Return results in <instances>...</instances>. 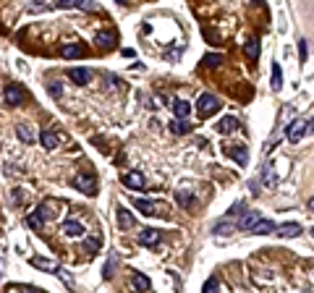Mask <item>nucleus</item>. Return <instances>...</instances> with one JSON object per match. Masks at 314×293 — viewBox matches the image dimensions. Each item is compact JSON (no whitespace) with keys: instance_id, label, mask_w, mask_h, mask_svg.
Returning <instances> with one entry per match:
<instances>
[{"instance_id":"obj_1","label":"nucleus","mask_w":314,"mask_h":293,"mask_svg":"<svg viewBox=\"0 0 314 293\" xmlns=\"http://www.w3.org/2000/svg\"><path fill=\"white\" fill-rule=\"evenodd\" d=\"M29 264L32 267H37V270H45V272H52V275H58V278L66 283V286L71 288V280H68V272L60 267L58 262H50V259H42V256H32L29 259Z\"/></svg>"},{"instance_id":"obj_38","label":"nucleus","mask_w":314,"mask_h":293,"mask_svg":"<svg viewBox=\"0 0 314 293\" xmlns=\"http://www.w3.org/2000/svg\"><path fill=\"white\" fill-rule=\"evenodd\" d=\"M5 291H37L34 286H5Z\"/></svg>"},{"instance_id":"obj_24","label":"nucleus","mask_w":314,"mask_h":293,"mask_svg":"<svg viewBox=\"0 0 314 293\" xmlns=\"http://www.w3.org/2000/svg\"><path fill=\"white\" fill-rule=\"evenodd\" d=\"M189 131H191V126L186 123V118H175V121L170 123V134H175V136H183Z\"/></svg>"},{"instance_id":"obj_20","label":"nucleus","mask_w":314,"mask_h":293,"mask_svg":"<svg viewBox=\"0 0 314 293\" xmlns=\"http://www.w3.org/2000/svg\"><path fill=\"white\" fill-rule=\"evenodd\" d=\"M304 231H301V225L299 223H283L280 228H278V236H283V238H296V236H301Z\"/></svg>"},{"instance_id":"obj_14","label":"nucleus","mask_w":314,"mask_h":293,"mask_svg":"<svg viewBox=\"0 0 314 293\" xmlns=\"http://www.w3.org/2000/svg\"><path fill=\"white\" fill-rule=\"evenodd\" d=\"M275 231H278V225H275L272 220H262V217L252 225V233L254 236H267V233H275Z\"/></svg>"},{"instance_id":"obj_42","label":"nucleus","mask_w":314,"mask_h":293,"mask_svg":"<svg viewBox=\"0 0 314 293\" xmlns=\"http://www.w3.org/2000/svg\"><path fill=\"white\" fill-rule=\"evenodd\" d=\"M307 131L314 134V118H312V121H307Z\"/></svg>"},{"instance_id":"obj_6","label":"nucleus","mask_w":314,"mask_h":293,"mask_svg":"<svg viewBox=\"0 0 314 293\" xmlns=\"http://www.w3.org/2000/svg\"><path fill=\"white\" fill-rule=\"evenodd\" d=\"M225 154L230 160H233L236 165H241V168H246L249 165V149L244 144H233V146H225Z\"/></svg>"},{"instance_id":"obj_30","label":"nucleus","mask_w":314,"mask_h":293,"mask_svg":"<svg viewBox=\"0 0 314 293\" xmlns=\"http://www.w3.org/2000/svg\"><path fill=\"white\" fill-rule=\"evenodd\" d=\"M283 87V71L278 63H272V89H280Z\"/></svg>"},{"instance_id":"obj_29","label":"nucleus","mask_w":314,"mask_h":293,"mask_svg":"<svg viewBox=\"0 0 314 293\" xmlns=\"http://www.w3.org/2000/svg\"><path fill=\"white\" fill-rule=\"evenodd\" d=\"M26 225H29L32 231H42L45 220H42V215H40V212H37V209H34V212H32L29 217H26Z\"/></svg>"},{"instance_id":"obj_7","label":"nucleus","mask_w":314,"mask_h":293,"mask_svg":"<svg viewBox=\"0 0 314 293\" xmlns=\"http://www.w3.org/2000/svg\"><path fill=\"white\" fill-rule=\"evenodd\" d=\"M55 8H79V11H97V5L92 0H55Z\"/></svg>"},{"instance_id":"obj_13","label":"nucleus","mask_w":314,"mask_h":293,"mask_svg":"<svg viewBox=\"0 0 314 293\" xmlns=\"http://www.w3.org/2000/svg\"><path fill=\"white\" fill-rule=\"evenodd\" d=\"M40 142H42V146H45V149H58V144H60L58 134H55L52 128H42V134H40Z\"/></svg>"},{"instance_id":"obj_44","label":"nucleus","mask_w":314,"mask_h":293,"mask_svg":"<svg viewBox=\"0 0 314 293\" xmlns=\"http://www.w3.org/2000/svg\"><path fill=\"white\" fill-rule=\"evenodd\" d=\"M118 3H121V5H128V0H118Z\"/></svg>"},{"instance_id":"obj_16","label":"nucleus","mask_w":314,"mask_h":293,"mask_svg":"<svg viewBox=\"0 0 314 293\" xmlns=\"http://www.w3.org/2000/svg\"><path fill=\"white\" fill-rule=\"evenodd\" d=\"M134 207L139 209L142 215H147V217L157 215V201H152V199H134Z\"/></svg>"},{"instance_id":"obj_43","label":"nucleus","mask_w":314,"mask_h":293,"mask_svg":"<svg viewBox=\"0 0 314 293\" xmlns=\"http://www.w3.org/2000/svg\"><path fill=\"white\" fill-rule=\"evenodd\" d=\"M309 209H312V212H314V199H309Z\"/></svg>"},{"instance_id":"obj_12","label":"nucleus","mask_w":314,"mask_h":293,"mask_svg":"<svg viewBox=\"0 0 314 293\" xmlns=\"http://www.w3.org/2000/svg\"><path fill=\"white\" fill-rule=\"evenodd\" d=\"M60 233L68 236V238H81L84 236V225H81L79 220H66V223L60 225Z\"/></svg>"},{"instance_id":"obj_17","label":"nucleus","mask_w":314,"mask_h":293,"mask_svg":"<svg viewBox=\"0 0 314 293\" xmlns=\"http://www.w3.org/2000/svg\"><path fill=\"white\" fill-rule=\"evenodd\" d=\"M60 55H63V58H84V48H81V45L79 42H68V45H63V48H60Z\"/></svg>"},{"instance_id":"obj_25","label":"nucleus","mask_w":314,"mask_h":293,"mask_svg":"<svg viewBox=\"0 0 314 293\" xmlns=\"http://www.w3.org/2000/svg\"><path fill=\"white\" fill-rule=\"evenodd\" d=\"M37 212L42 215V220H50V217H55L58 212H55V204H52V199H45L40 207H37Z\"/></svg>"},{"instance_id":"obj_39","label":"nucleus","mask_w":314,"mask_h":293,"mask_svg":"<svg viewBox=\"0 0 314 293\" xmlns=\"http://www.w3.org/2000/svg\"><path fill=\"white\" fill-rule=\"evenodd\" d=\"M113 264H115V256H110L107 264H105V278H110V272H113Z\"/></svg>"},{"instance_id":"obj_34","label":"nucleus","mask_w":314,"mask_h":293,"mask_svg":"<svg viewBox=\"0 0 314 293\" xmlns=\"http://www.w3.org/2000/svg\"><path fill=\"white\" fill-rule=\"evenodd\" d=\"M48 92H50V97H55V99H58L60 97V84H58V81H52V84H48Z\"/></svg>"},{"instance_id":"obj_10","label":"nucleus","mask_w":314,"mask_h":293,"mask_svg":"<svg viewBox=\"0 0 314 293\" xmlns=\"http://www.w3.org/2000/svg\"><path fill=\"white\" fill-rule=\"evenodd\" d=\"M260 181H262V186H267V189H275V186H278V173H275V165H272V162H267L264 168H262Z\"/></svg>"},{"instance_id":"obj_22","label":"nucleus","mask_w":314,"mask_h":293,"mask_svg":"<svg viewBox=\"0 0 314 293\" xmlns=\"http://www.w3.org/2000/svg\"><path fill=\"white\" fill-rule=\"evenodd\" d=\"M131 286H134L136 291H150V288H152V280L147 278V275H142V272H134V275H131Z\"/></svg>"},{"instance_id":"obj_18","label":"nucleus","mask_w":314,"mask_h":293,"mask_svg":"<svg viewBox=\"0 0 314 293\" xmlns=\"http://www.w3.org/2000/svg\"><path fill=\"white\" fill-rule=\"evenodd\" d=\"M260 217H262V212H244L241 220L236 223V228H238V231H252V225H254Z\"/></svg>"},{"instance_id":"obj_4","label":"nucleus","mask_w":314,"mask_h":293,"mask_svg":"<svg viewBox=\"0 0 314 293\" xmlns=\"http://www.w3.org/2000/svg\"><path fill=\"white\" fill-rule=\"evenodd\" d=\"M26 99V95H24V89L18 87V84H8L5 89H3V102L8 105V107H16V105H21Z\"/></svg>"},{"instance_id":"obj_36","label":"nucleus","mask_w":314,"mask_h":293,"mask_svg":"<svg viewBox=\"0 0 314 293\" xmlns=\"http://www.w3.org/2000/svg\"><path fill=\"white\" fill-rule=\"evenodd\" d=\"M244 207H246V201H244V199H241V201H236V204L228 209V215H230V217H233V215H238V209H241V212H244Z\"/></svg>"},{"instance_id":"obj_15","label":"nucleus","mask_w":314,"mask_h":293,"mask_svg":"<svg viewBox=\"0 0 314 293\" xmlns=\"http://www.w3.org/2000/svg\"><path fill=\"white\" fill-rule=\"evenodd\" d=\"M236 128H238V121H236V118L233 115H225V118H220V121H217V126H215V131L217 134H233L236 131Z\"/></svg>"},{"instance_id":"obj_31","label":"nucleus","mask_w":314,"mask_h":293,"mask_svg":"<svg viewBox=\"0 0 314 293\" xmlns=\"http://www.w3.org/2000/svg\"><path fill=\"white\" fill-rule=\"evenodd\" d=\"M175 201L181 207H191V191H175Z\"/></svg>"},{"instance_id":"obj_28","label":"nucleus","mask_w":314,"mask_h":293,"mask_svg":"<svg viewBox=\"0 0 314 293\" xmlns=\"http://www.w3.org/2000/svg\"><path fill=\"white\" fill-rule=\"evenodd\" d=\"M244 52H246L249 60H257V55H260V42H257V40H249V42L244 45Z\"/></svg>"},{"instance_id":"obj_45","label":"nucleus","mask_w":314,"mask_h":293,"mask_svg":"<svg viewBox=\"0 0 314 293\" xmlns=\"http://www.w3.org/2000/svg\"><path fill=\"white\" fill-rule=\"evenodd\" d=\"M254 3H257V5H260V3H262V0H254Z\"/></svg>"},{"instance_id":"obj_27","label":"nucleus","mask_w":314,"mask_h":293,"mask_svg":"<svg viewBox=\"0 0 314 293\" xmlns=\"http://www.w3.org/2000/svg\"><path fill=\"white\" fill-rule=\"evenodd\" d=\"M220 63H223V55H220V52H209V55L202 58V66H205V68H217Z\"/></svg>"},{"instance_id":"obj_2","label":"nucleus","mask_w":314,"mask_h":293,"mask_svg":"<svg viewBox=\"0 0 314 293\" xmlns=\"http://www.w3.org/2000/svg\"><path fill=\"white\" fill-rule=\"evenodd\" d=\"M217 97L215 95H199V102H197V110H199V118H209V115H215L217 113Z\"/></svg>"},{"instance_id":"obj_23","label":"nucleus","mask_w":314,"mask_h":293,"mask_svg":"<svg viewBox=\"0 0 314 293\" xmlns=\"http://www.w3.org/2000/svg\"><path fill=\"white\" fill-rule=\"evenodd\" d=\"M189 113H191V105L186 99H173V115L175 118H189Z\"/></svg>"},{"instance_id":"obj_37","label":"nucleus","mask_w":314,"mask_h":293,"mask_svg":"<svg viewBox=\"0 0 314 293\" xmlns=\"http://www.w3.org/2000/svg\"><path fill=\"white\" fill-rule=\"evenodd\" d=\"M220 288H223V286H220V280H215V278L205 283V291H220Z\"/></svg>"},{"instance_id":"obj_41","label":"nucleus","mask_w":314,"mask_h":293,"mask_svg":"<svg viewBox=\"0 0 314 293\" xmlns=\"http://www.w3.org/2000/svg\"><path fill=\"white\" fill-rule=\"evenodd\" d=\"M32 3H34V5H29V11H32V8L37 11V8H42V3H45V0H32Z\"/></svg>"},{"instance_id":"obj_46","label":"nucleus","mask_w":314,"mask_h":293,"mask_svg":"<svg viewBox=\"0 0 314 293\" xmlns=\"http://www.w3.org/2000/svg\"><path fill=\"white\" fill-rule=\"evenodd\" d=\"M312 236H314V228H312Z\"/></svg>"},{"instance_id":"obj_11","label":"nucleus","mask_w":314,"mask_h":293,"mask_svg":"<svg viewBox=\"0 0 314 293\" xmlns=\"http://www.w3.org/2000/svg\"><path fill=\"white\" fill-rule=\"evenodd\" d=\"M144 176L139 170H128V173H123V186H128V189H134V191H139V189H144Z\"/></svg>"},{"instance_id":"obj_26","label":"nucleus","mask_w":314,"mask_h":293,"mask_svg":"<svg viewBox=\"0 0 314 293\" xmlns=\"http://www.w3.org/2000/svg\"><path fill=\"white\" fill-rule=\"evenodd\" d=\"M16 136H18V139H21L24 144H32L34 142V131H32V128L29 126H16Z\"/></svg>"},{"instance_id":"obj_33","label":"nucleus","mask_w":314,"mask_h":293,"mask_svg":"<svg viewBox=\"0 0 314 293\" xmlns=\"http://www.w3.org/2000/svg\"><path fill=\"white\" fill-rule=\"evenodd\" d=\"M97 249H100V238H87V241H84V251L95 254Z\"/></svg>"},{"instance_id":"obj_3","label":"nucleus","mask_w":314,"mask_h":293,"mask_svg":"<svg viewBox=\"0 0 314 293\" xmlns=\"http://www.w3.org/2000/svg\"><path fill=\"white\" fill-rule=\"evenodd\" d=\"M71 183L81 191V194H87V196L97 194V191H95V176H92V173H76Z\"/></svg>"},{"instance_id":"obj_9","label":"nucleus","mask_w":314,"mask_h":293,"mask_svg":"<svg viewBox=\"0 0 314 293\" xmlns=\"http://www.w3.org/2000/svg\"><path fill=\"white\" fill-rule=\"evenodd\" d=\"M92 76H95V73H92L89 68H68V79L76 87H87L89 81H92Z\"/></svg>"},{"instance_id":"obj_35","label":"nucleus","mask_w":314,"mask_h":293,"mask_svg":"<svg viewBox=\"0 0 314 293\" xmlns=\"http://www.w3.org/2000/svg\"><path fill=\"white\" fill-rule=\"evenodd\" d=\"M307 55H309V48H307V40H301L299 42V58H301V63L307 60Z\"/></svg>"},{"instance_id":"obj_5","label":"nucleus","mask_w":314,"mask_h":293,"mask_svg":"<svg viewBox=\"0 0 314 293\" xmlns=\"http://www.w3.org/2000/svg\"><path fill=\"white\" fill-rule=\"evenodd\" d=\"M304 134H307V121H304V118H296V121L285 128V136H288L291 144H299L304 139Z\"/></svg>"},{"instance_id":"obj_21","label":"nucleus","mask_w":314,"mask_h":293,"mask_svg":"<svg viewBox=\"0 0 314 293\" xmlns=\"http://www.w3.org/2000/svg\"><path fill=\"white\" fill-rule=\"evenodd\" d=\"M118 225H121L123 231H126V228H134L136 225V217L128 212L126 207H118Z\"/></svg>"},{"instance_id":"obj_40","label":"nucleus","mask_w":314,"mask_h":293,"mask_svg":"<svg viewBox=\"0 0 314 293\" xmlns=\"http://www.w3.org/2000/svg\"><path fill=\"white\" fill-rule=\"evenodd\" d=\"M249 189H252V194H260V181H252V183H249Z\"/></svg>"},{"instance_id":"obj_19","label":"nucleus","mask_w":314,"mask_h":293,"mask_svg":"<svg viewBox=\"0 0 314 293\" xmlns=\"http://www.w3.org/2000/svg\"><path fill=\"white\" fill-rule=\"evenodd\" d=\"M95 45H97V48H103V50L113 48V45H115V34L113 32H97L95 34Z\"/></svg>"},{"instance_id":"obj_8","label":"nucleus","mask_w":314,"mask_h":293,"mask_svg":"<svg viewBox=\"0 0 314 293\" xmlns=\"http://www.w3.org/2000/svg\"><path fill=\"white\" fill-rule=\"evenodd\" d=\"M162 241V233L157 231V228H144V231L139 233V244L147 246V249H152V246H157Z\"/></svg>"},{"instance_id":"obj_32","label":"nucleus","mask_w":314,"mask_h":293,"mask_svg":"<svg viewBox=\"0 0 314 293\" xmlns=\"http://www.w3.org/2000/svg\"><path fill=\"white\" fill-rule=\"evenodd\" d=\"M233 231H236V225H230V223H220V225L215 228V233H217V236H230Z\"/></svg>"}]
</instances>
